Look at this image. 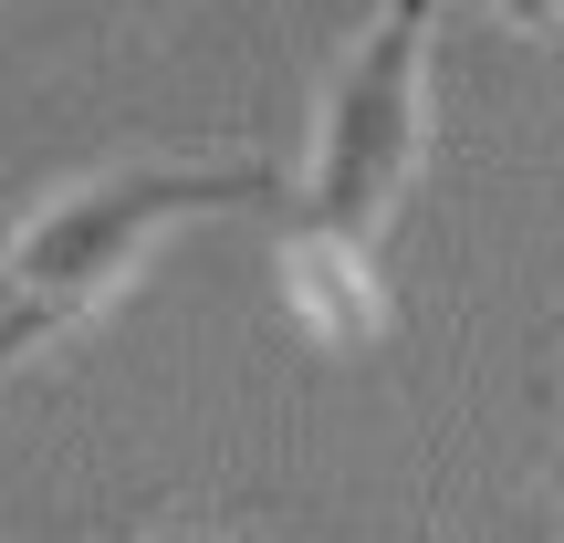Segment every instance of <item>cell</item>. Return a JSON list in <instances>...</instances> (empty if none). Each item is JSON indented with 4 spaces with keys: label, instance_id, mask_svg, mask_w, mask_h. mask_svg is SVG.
<instances>
[{
    "label": "cell",
    "instance_id": "277c9868",
    "mask_svg": "<svg viewBox=\"0 0 564 543\" xmlns=\"http://www.w3.org/2000/svg\"><path fill=\"white\" fill-rule=\"evenodd\" d=\"M491 11H502V21H523V32H554V21H564V0H491Z\"/></svg>",
    "mask_w": 564,
    "mask_h": 543
},
{
    "label": "cell",
    "instance_id": "9c48e42d",
    "mask_svg": "<svg viewBox=\"0 0 564 543\" xmlns=\"http://www.w3.org/2000/svg\"><path fill=\"white\" fill-rule=\"evenodd\" d=\"M419 543H440V533H419Z\"/></svg>",
    "mask_w": 564,
    "mask_h": 543
},
{
    "label": "cell",
    "instance_id": "7a4b0ae2",
    "mask_svg": "<svg viewBox=\"0 0 564 543\" xmlns=\"http://www.w3.org/2000/svg\"><path fill=\"white\" fill-rule=\"evenodd\" d=\"M440 11L449 0H377V21L345 42L314 116V167L282 188V230L377 251L387 209L408 199L429 146V32H440Z\"/></svg>",
    "mask_w": 564,
    "mask_h": 543
},
{
    "label": "cell",
    "instance_id": "3957f363",
    "mask_svg": "<svg viewBox=\"0 0 564 543\" xmlns=\"http://www.w3.org/2000/svg\"><path fill=\"white\" fill-rule=\"evenodd\" d=\"M282 293H293V314L314 324L324 345H366L387 324L377 303V262L345 241H314V230H282Z\"/></svg>",
    "mask_w": 564,
    "mask_h": 543
},
{
    "label": "cell",
    "instance_id": "52a82bcc",
    "mask_svg": "<svg viewBox=\"0 0 564 543\" xmlns=\"http://www.w3.org/2000/svg\"><path fill=\"white\" fill-rule=\"evenodd\" d=\"M137 11H167V0H137Z\"/></svg>",
    "mask_w": 564,
    "mask_h": 543
},
{
    "label": "cell",
    "instance_id": "8992f818",
    "mask_svg": "<svg viewBox=\"0 0 564 543\" xmlns=\"http://www.w3.org/2000/svg\"><path fill=\"white\" fill-rule=\"evenodd\" d=\"M554 356H564V324H554ZM554 387H564V377H554Z\"/></svg>",
    "mask_w": 564,
    "mask_h": 543
},
{
    "label": "cell",
    "instance_id": "6da1fadb",
    "mask_svg": "<svg viewBox=\"0 0 564 543\" xmlns=\"http://www.w3.org/2000/svg\"><path fill=\"white\" fill-rule=\"evenodd\" d=\"M282 188L293 178L262 146H230V158H126V167H95V178L53 188L0 241V377L32 366L42 345H63L84 314H105L158 230L199 220V209H282Z\"/></svg>",
    "mask_w": 564,
    "mask_h": 543
},
{
    "label": "cell",
    "instance_id": "ba28073f",
    "mask_svg": "<svg viewBox=\"0 0 564 543\" xmlns=\"http://www.w3.org/2000/svg\"><path fill=\"white\" fill-rule=\"evenodd\" d=\"M230 543H262V533H230Z\"/></svg>",
    "mask_w": 564,
    "mask_h": 543
},
{
    "label": "cell",
    "instance_id": "5b68a950",
    "mask_svg": "<svg viewBox=\"0 0 564 543\" xmlns=\"http://www.w3.org/2000/svg\"><path fill=\"white\" fill-rule=\"evenodd\" d=\"M147 543H188V533H147Z\"/></svg>",
    "mask_w": 564,
    "mask_h": 543
}]
</instances>
